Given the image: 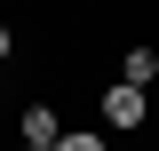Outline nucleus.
Wrapping results in <instances>:
<instances>
[{
  "mask_svg": "<svg viewBox=\"0 0 159 151\" xmlns=\"http://www.w3.org/2000/svg\"><path fill=\"white\" fill-rule=\"evenodd\" d=\"M16 135H24V151H56V135H64V119L48 112V103H24V119H16Z\"/></svg>",
  "mask_w": 159,
  "mask_h": 151,
  "instance_id": "obj_1",
  "label": "nucleus"
},
{
  "mask_svg": "<svg viewBox=\"0 0 159 151\" xmlns=\"http://www.w3.org/2000/svg\"><path fill=\"white\" fill-rule=\"evenodd\" d=\"M103 119H111V127H143V88H127V80L103 88Z\"/></svg>",
  "mask_w": 159,
  "mask_h": 151,
  "instance_id": "obj_2",
  "label": "nucleus"
},
{
  "mask_svg": "<svg viewBox=\"0 0 159 151\" xmlns=\"http://www.w3.org/2000/svg\"><path fill=\"white\" fill-rule=\"evenodd\" d=\"M119 72H127V88H151V80H159V56H151V48H127Z\"/></svg>",
  "mask_w": 159,
  "mask_h": 151,
  "instance_id": "obj_3",
  "label": "nucleus"
},
{
  "mask_svg": "<svg viewBox=\"0 0 159 151\" xmlns=\"http://www.w3.org/2000/svg\"><path fill=\"white\" fill-rule=\"evenodd\" d=\"M56 151H103V135H96V127H64V135H56Z\"/></svg>",
  "mask_w": 159,
  "mask_h": 151,
  "instance_id": "obj_4",
  "label": "nucleus"
},
{
  "mask_svg": "<svg viewBox=\"0 0 159 151\" xmlns=\"http://www.w3.org/2000/svg\"><path fill=\"white\" fill-rule=\"evenodd\" d=\"M8 48H16V32H8V24H0V56H8Z\"/></svg>",
  "mask_w": 159,
  "mask_h": 151,
  "instance_id": "obj_5",
  "label": "nucleus"
}]
</instances>
